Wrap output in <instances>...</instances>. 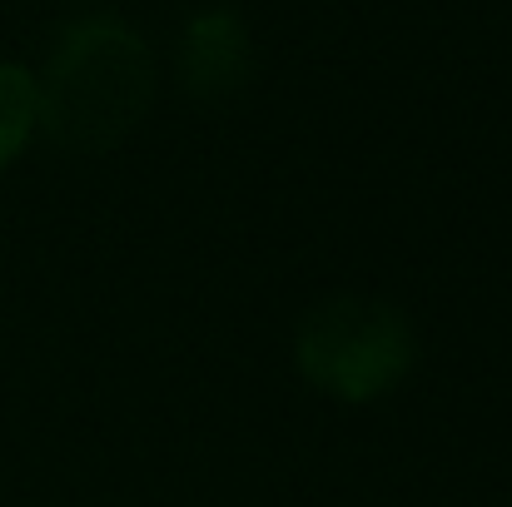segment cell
Returning a JSON list of instances; mask_svg holds the SVG:
<instances>
[{"label": "cell", "instance_id": "obj_2", "mask_svg": "<svg viewBox=\"0 0 512 507\" xmlns=\"http://www.w3.org/2000/svg\"><path fill=\"white\" fill-rule=\"evenodd\" d=\"M294 363L319 393L339 403H373L413 373L418 338L403 309L368 294H339L299 324Z\"/></svg>", "mask_w": 512, "mask_h": 507}, {"label": "cell", "instance_id": "obj_3", "mask_svg": "<svg viewBox=\"0 0 512 507\" xmlns=\"http://www.w3.org/2000/svg\"><path fill=\"white\" fill-rule=\"evenodd\" d=\"M249 65H254V50L234 10H204L189 20L179 40V80L199 105L234 100L249 80Z\"/></svg>", "mask_w": 512, "mask_h": 507}, {"label": "cell", "instance_id": "obj_1", "mask_svg": "<svg viewBox=\"0 0 512 507\" xmlns=\"http://www.w3.org/2000/svg\"><path fill=\"white\" fill-rule=\"evenodd\" d=\"M155 100L150 45L110 15H90L60 30L45 75L35 80V125L70 155L115 150Z\"/></svg>", "mask_w": 512, "mask_h": 507}, {"label": "cell", "instance_id": "obj_4", "mask_svg": "<svg viewBox=\"0 0 512 507\" xmlns=\"http://www.w3.org/2000/svg\"><path fill=\"white\" fill-rule=\"evenodd\" d=\"M35 130V75L0 60V169L10 165Z\"/></svg>", "mask_w": 512, "mask_h": 507}]
</instances>
